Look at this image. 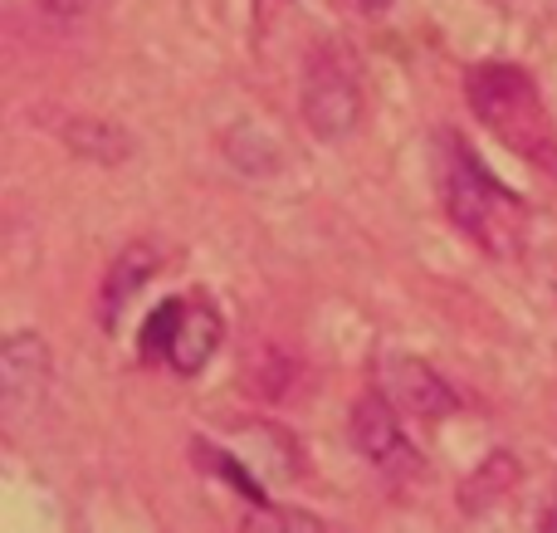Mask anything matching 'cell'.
Returning a JSON list of instances; mask_svg holds the SVG:
<instances>
[{
  "mask_svg": "<svg viewBox=\"0 0 557 533\" xmlns=\"http://www.w3.org/2000/svg\"><path fill=\"white\" fill-rule=\"evenodd\" d=\"M347 431H352L357 456H362L372 470H382V475H392V480L421 475V450L406 441L401 421H396V401L386 397V392L357 397L352 417H347Z\"/></svg>",
  "mask_w": 557,
  "mask_h": 533,
  "instance_id": "obj_4",
  "label": "cell"
},
{
  "mask_svg": "<svg viewBox=\"0 0 557 533\" xmlns=\"http://www.w3.org/2000/svg\"><path fill=\"white\" fill-rule=\"evenodd\" d=\"M39 5H45V15H54V20H78V15H88L98 0H39Z\"/></svg>",
  "mask_w": 557,
  "mask_h": 533,
  "instance_id": "obj_12",
  "label": "cell"
},
{
  "mask_svg": "<svg viewBox=\"0 0 557 533\" xmlns=\"http://www.w3.org/2000/svg\"><path fill=\"white\" fill-rule=\"evenodd\" d=\"M225 338V323H221V309H215L206 294H191L182 299V319H176V333H172V348H166V362H172L176 377H196L206 362L215 358Z\"/></svg>",
  "mask_w": 557,
  "mask_h": 533,
  "instance_id": "obj_7",
  "label": "cell"
},
{
  "mask_svg": "<svg viewBox=\"0 0 557 533\" xmlns=\"http://www.w3.org/2000/svg\"><path fill=\"white\" fill-rule=\"evenodd\" d=\"M465 98H470V113L509 152H519L539 172H557V127L529 69L504 64V59H480L465 69Z\"/></svg>",
  "mask_w": 557,
  "mask_h": 533,
  "instance_id": "obj_1",
  "label": "cell"
},
{
  "mask_svg": "<svg viewBox=\"0 0 557 533\" xmlns=\"http://www.w3.org/2000/svg\"><path fill=\"white\" fill-rule=\"evenodd\" d=\"M64 142L74 157H88V162H103V166H117L137 152V137L117 123H103V117H69Z\"/></svg>",
  "mask_w": 557,
  "mask_h": 533,
  "instance_id": "obj_9",
  "label": "cell"
},
{
  "mask_svg": "<svg viewBox=\"0 0 557 533\" xmlns=\"http://www.w3.org/2000/svg\"><path fill=\"white\" fill-rule=\"evenodd\" d=\"M357 5H362L367 15H386V10H392V0H357Z\"/></svg>",
  "mask_w": 557,
  "mask_h": 533,
  "instance_id": "obj_13",
  "label": "cell"
},
{
  "mask_svg": "<svg viewBox=\"0 0 557 533\" xmlns=\"http://www.w3.org/2000/svg\"><path fill=\"white\" fill-rule=\"evenodd\" d=\"M513 485H519V460H513L509 450H494V456L460 485V509L465 515H484V509H490L494 499L509 495Z\"/></svg>",
  "mask_w": 557,
  "mask_h": 533,
  "instance_id": "obj_10",
  "label": "cell"
},
{
  "mask_svg": "<svg viewBox=\"0 0 557 533\" xmlns=\"http://www.w3.org/2000/svg\"><path fill=\"white\" fill-rule=\"evenodd\" d=\"M298 103H304L308 133L323 137V142H343L352 133L357 117H362V88H357V74L343 49H318L308 59Z\"/></svg>",
  "mask_w": 557,
  "mask_h": 533,
  "instance_id": "obj_3",
  "label": "cell"
},
{
  "mask_svg": "<svg viewBox=\"0 0 557 533\" xmlns=\"http://www.w3.org/2000/svg\"><path fill=\"white\" fill-rule=\"evenodd\" d=\"M431 162H435V191L441 206L470 240H480L490 255L519 250V196H509L484 162L460 142V133L441 127L431 137Z\"/></svg>",
  "mask_w": 557,
  "mask_h": 533,
  "instance_id": "obj_2",
  "label": "cell"
},
{
  "mask_svg": "<svg viewBox=\"0 0 557 533\" xmlns=\"http://www.w3.org/2000/svg\"><path fill=\"white\" fill-rule=\"evenodd\" d=\"M176 319H182V299H166L162 309L147 319V329H143V358H166V348H172V333H176Z\"/></svg>",
  "mask_w": 557,
  "mask_h": 533,
  "instance_id": "obj_11",
  "label": "cell"
},
{
  "mask_svg": "<svg viewBox=\"0 0 557 533\" xmlns=\"http://www.w3.org/2000/svg\"><path fill=\"white\" fill-rule=\"evenodd\" d=\"M157 270H162V255H157L152 245H143V240L127 245V250L117 255L113 270H108V280H103V323L108 329H113L117 313L127 309V299H133V294L143 289Z\"/></svg>",
  "mask_w": 557,
  "mask_h": 533,
  "instance_id": "obj_8",
  "label": "cell"
},
{
  "mask_svg": "<svg viewBox=\"0 0 557 533\" xmlns=\"http://www.w3.org/2000/svg\"><path fill=\"white\" fill-rule=\"evenodd\" d=\"M54 358L39 333H10L0 343V417L10 431H20L49 397Z\"/></svg>",
  "mask_w": 557,
  "mask_h": 533,
  "instance_id": "obj_5",
  "label": "cell"
},
{
  "mask_svg": "<svg viewBox=\"0 0 557 533\" xmlns=\"http://www.w3.org/2000/svg\"><path fill=\"white\" fill-rule=\"evenodd\" d=\"M376 377H382V392L396 401L401 411L421 421H445L460 411V397L455 387L421 358H406V352H382L376 358Z\"/></svg>",
  "mask_w": 557,
  "mask_h": 533,
  "instance_id": "obj_6",
  "label": "cell"
}]
</instances>
